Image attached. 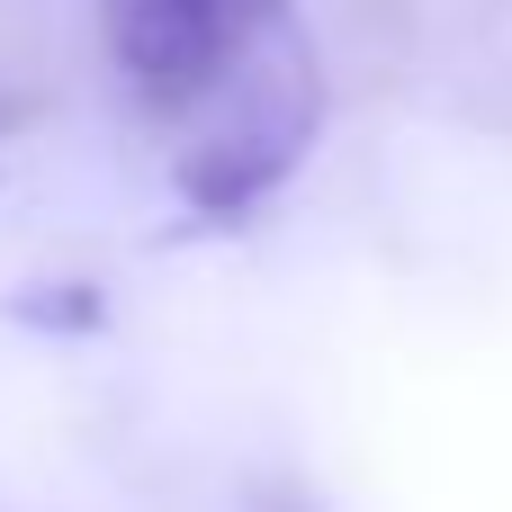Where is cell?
<instances>
[{
    "label": "cell",
    "mask_w": 512,
    "mask_h": 512,
    "mask_svg": "<svg viewBox=\"0 0 512 512\" xmlns=\"http://www.w3.org/2000/svg\"><path fill=\"white\" fill-rule=\"evenodd\" d=\"M270 18L279 0H108V54L153 108H189L252 54Z\"/></svg>",
    "instance_id": "6da1fadb"
}]
</instances>
